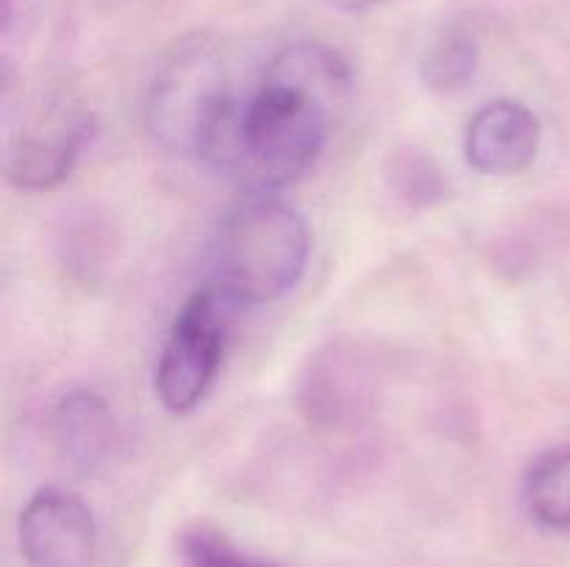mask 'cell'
I'll return each instance as SVG.
<instances>
[{
  "label": "cell",
  "instance_id": "cell-11",
  "mask_svg": "<svg viewBox=\"0 0 570 567\" xmlns=\"http://www.w3.org/2000/svg\"><path fill=\"white\" fill-rule=\"evenodd\" d=\"M181 554L187 567H276L271 561L243 554L237 545L212 528H193L184 534Z\"/></svg>",
  "mask_w": 570,
  "mask_h": 567
},
{
  "label": "cell",
  "instance_id": "cell-8",
  "mask_svg": "<svg viewBox=\"0 0 570 567\" xmlns=\"http://www.w3.org/2000/svg\"><path fill=\"white\" fill-rule=\"evenodd\" d=\"M53 437L61 456L76 470L95 472L109 465L120 442V426L115 411L100 395L76 389L65 395L53 411Z\"/></svg>",
  "mask_w": 570,
  "mask_h": 567
},
{
  "label": "cell",
  "instance_id": "cell-7",
  "mask_svg": "<svg viewBox=\"0 0 570 567\" xmlns=\"http://www.w3.org/2000/svg\"><path fill=\"white\" fill-rule=\"evenodd\" d=\"M92 120L67 115L45 128L20 133L6 150V178L20 189H50L65 181L87 148Z\"/></svg>",
  "mask_w": 570,
  "mask_h": 567
},
{
  "label": "cell",
  "instance_id": "cell-3",
  "mask_svg": "<svg viewBox=\"0 0 570 567\" xmlns=\"http://www.w3.org/2000/svg\"><path fill=\"white\" fill-rule=\"evenodd\" d=\"M237 111L226 61L206 39H189L167 56L145 106L156 142L212 167L226 150Z\"/></svg>",
  "mask_w": 570,
  "mask_h": 567
},
{
  "label": "cell",
  "instance_id": "cell-12",
  "mask_svg": "<svg viewBox=\"0 0 570 567\" xmlns=\"http://www.w3.org/2000/svg\"><path fill=\"white\" fill-rule=\"evenodd\" d=\"M332 9L337 11H348V14H360V11H367V9H376V6L387 3V0H326Z\"/></svg>",
  "mask_w": 570,
  "mask_h": 567
},
{
  "label": "cell",
  "instance_id": "cell-9",
  "mask_svg": "<svg viewBox=\"0 0 570 567\" xmlns=\"http://www.w3.org/2000/svg\"><path fill=\"white\" fill-rule=\"evenodd\" d=\"M476 70L479 39L468 26L443 28L421 59L423 87L438 94H456L471 87Z\"/></svg>",
  "mask_w": 570,
  "mask_h": 567
},
{
  "label": "cell",
  "instance_id": "cell-5",
  "mask_svg": "<svg viewBox=\"0 0 570 567\" xmlns=\"http://www.w3.org/2000/svg\"><path fill=\"white\" fill-rule=\"evenodd\" d=\"M20 550L31 567H92L95 515L76 493L45 487L20 511Z\"/></svg>",
  "mask_w": 570,
  "mask_h": 567
},
{
  "label": "cell",
  "instance_id": "cell-4",
  "mask_svg": "<svg viewBox=\"0 0 570 567\" xmlns=\"http://www.w3.org/2000/svg\"><path fill=\"white\" fill-rule=\"evenodd\" d=\"M228 306L215 287H204L178 309L154 376L156 395L173 415H189L209 395L226 348Z\"/></svg>",
  "mask_w": 570,
  "mask_h": 567
},
{
  "label": "cell",
  "instance_id": "cell-6",
  "mask_svg": "<svg viewBox=\"0 0 570 567\" xmlns=\"http://www.w3.org/2000/svg\"><path fill=\"white\" fill-rule=\"evenodd\" d=\"M540 137L543 128L529 106L495 98L468 122L465 159L482 176H515L538 159Z\"/></svg>",
  "mask_w": 570,
  "mask_h": 567
},
{
  "label": "cell",
  "instance_id": "cell-10",
  "mask_svg": "<svg viewBox=\"0 0 570 567\" xmlns=\"http://www.w3.org/2000/svg\"><path fill=\"white\" fill-rule=\"evenodd\" d=\"M529 515L546 528H570V448L543 456L527 476Z\"/></svg>",
  "mask_w": 570,
  "mask_h": 567
},
{
  "label": "cell",
  "instance_id": "cell-1",
  "mask_svg": "<svg viewBox=\"0 0 570 567\" xmlns=\"http://www.w3.org/2000/svg\"><path fill=\"white\" fill-rule=\"evenodd\" d=\"M351 81V64L332 44L295 42L278 50L254 94L239 103L215 167L250 192H278L301 181L326 150Z\"/></svg>",
  "mask_w": 570,
  "mask_h": 567
},
{
  "label": "cell",
  "instance_id": "cell-2",
  "mask_svg": "<svg viewBox=\"0 0 570 567\" xmlns=\"http://www.w3.org/2000/svg\"><path fill=\"white\" fill-rule=\"evenodd\" d=\"M304 215L273 192H250L217 228L212 278L232 306H265L284 298L309 265Z\"/></svg>",
  "mask_w": 570,
  "mask_h": 567
}]
</instances>
